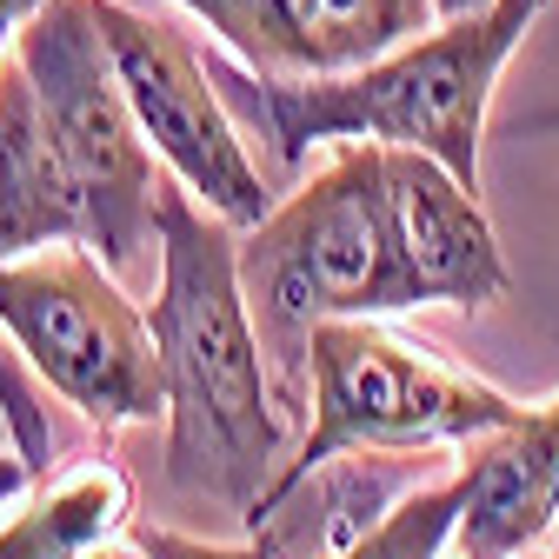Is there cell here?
I'll list each match as a JSON object with an SVG mask.
<instances>
[{
  "mask_svg": "<svg viewBox=\"0 0 559 559\" xmlns=\"http://www.w3.org/2000/svg\"><path fill=\"white\" fill-rule=\"evenodd\" d=\"M154 559H273V539L266 533H247V539H193V533H174V526H140Z\"/></svg>",
  "mask_w": 559,
  "mask_h": 559,
  "instance_id": "cell-15",
  "label": "cell"
},
{
  "mask_svg": "<svg viewBox=\"0 0 559 559\" xmlns=\"http://www.w3.org/2000/svg\"><path fill=\"white\" fill-rule=\"evenodd\" d=\"M453 520H460V473H433L380 526H367L354 546H340L326 559H447Z\"/></svg>",
  "mask_w": 559,
  "mask_h": 559,
  "instance_id": "cell-14",
  "label": "cell"
},
{
  "mask_svg": "<svg viewBox=\"0 0 559 559\" xmlns=\"http://www.w3.org/2000/svg\"><path fill=\"white\" fill-rule=\"evenodd\" d=\"M60 240H87V206L27 67L8 53V67H0V260Z\"/></svg>",
  "mask_w": 559,
  "mask_h": 559,
  "instance_id": "cell-11",
  "label": "cell"
},
{
  "mask_svg": "<svg viewBox=\"0 0 559 559\" xmlns=\"http://www.w3.org/2000/svg\"><path fill=\"white\" fill-rule=\"evenodd\" d=\"M100 40L120 67V87L133 100V120L147 133V147L160 154V167L221 221H234L240 234L260 227L273 214V193L247 154V133L234 120V100L180 27L127 8V0H94Z\"/></svg>",
  "mask_w": 559,
  "mask_h": 559,
  "instance_id": "cell-7",
  "label": "cell"
},
{
  "mask_svg": "<svg viewBox=\"0 0 559 559\" xmlns=\"http://www.w3.org/2000/svg\"><path fill=\"white\" fill-rule=\"evenodd\" d=\"M14 60L47 107V127L74 167L81 206H87V247L127 280L147 247H160V154L133 120V100L120 87V67L100 40L94 0H47L27 14Z\"/></svg>",
  "mask_w": 559,
  "mask_h": 559,
  "instance_id": "cell-6",
  "label": "cell"
},
{
  "mask_svg": "<svg viewBox=\"0 0 559 559\" xmlns=\"http://www.w3.org/2000/svg\"><path fill=\"white\" fill-rule=\"evenodd\" d=\"M539 14L546 0H493L466 21H433L419 40L326 81H253L247 67H214V74L227 100L273 140L280 167H300L313 147H340V140H373V147L433 154L479 193L493 87Z\"/></svg>",
  "mask_w": 559,
  "mask_h": 559,
  "instance_id": "cell-2",
  "label": "cell"
},
{
  "mask_svg": "<svg viewBox=\"0 0 559 559\" xmlns=\"http://www.w3.org/2000/svg\"><path fill=\"white\" fill-rule=\"evenodd\" d=\"M253 81H326L433 27V0H174Z\"/></svg>",
  "mask_w": 559,
  "mask_h": 559,
  "instance_id": "cell-8",
  "label": "cell"
},
{
  "mask_svg": "<svg viewBox=\"0 0 559 559\" xmlns=\"http://www.w3.org/2000/svg\"><path fill=\"white\" fill-rule=\"evenodd\" d=\"M74 559H154V552H147V539H140V526H127V533H114V539H100V546H87Z\"/></svg>",
  "mask_w": 559,
  "mask_h": 559,
  "instance_id": "cell-16",
  "label": "cell"
},
{
  "mask_svg": "<svg viewBox=\"0 0 559 559\" xmlns=\"http://www.w3.org/2000/svg\"><path fill=\"white\" fill-rule=\"evenodd\" d=\"M453 559H533L559 533V393L460 447Z\"/></svg>",
  "mask_w": 559,
  "mask_h": 559,
  "instance_id": "cell-10",
  "label": "cell"
},
{
  "mask_svg": "<svg viewBox=\"0 0 559 559\" xmlns=\"http://www.w3.org/2000/svg\"><path fill=\"white\" fill-rule=\"evenodd\" d=\"M240 287L266 340L273 386L287 413H307V346L326 320L413 313L393 214H386V147L340 140L307 187L273 200V214L240 234Z\"/></svg>",
  "mask_w": 559,
  "mask_h": 559,
  "instance_id": "cell-3",
  "label": "cell"
},
{
  "mask_svg": "<svg viewBox=\"0 0 559 559\" xmlns=\"http://www.w3.org/2000/svg\"><path fill=\"white\" fill-rule=\"evenodd\" d=\"M133 526V479L107 453L53 466L34 493L0 520V559H74Z\"/></svg>",
  "mask_w": 559,
  "mask_h": 559,
  "instance_id": "cell-12",
  "label": "cell"
},
{
  "mask_svg": "<svg viewBox=\"0 0 559 559\" xmlns=\"http://www.w3.org/2000/svg\"><path fill=\"white\" fill-rule=\"evenodd\" d=\"M533 559H559V539H552V546H546V552H533Z\"/></svg>",
  "mask_w": 559,
  "mask_h": 559,
  "instance_id": "cell-18",
  "label": "cell"
},
{
  "mask_svg": "<svg viewBox=\"0 0 559 559\" xmlns=\"http://www.w3.org/2000/svg\"><path fill=\"white\" fill-rule=\"evenodd\" d=\"M154 253L160 280L147 326L167 386V486L247 526L294 453L300 419L273 386L266 340L240 287V227L167 174Z\"/></svg>",
  "mask_w": 559,
  "mask_h": 559,
  "instance_id": "cell-1",
  "label": "cell"
},
{
  "mask_svg": "<svg viewBox=\"0 0 559 559\" xmlns=\"http://www.w3.org/2000/svg\"><path fill=\"white\" fill-rule=\"evenodd\" d=\"M526 400L500 393L493 380H479L453 367L440 346L406 340L386 320H326L307 346V413H300V440L266 486V500L253 520L287 493L294 479L340 453H440L466 447L479 433L507 427ZM247 520V533H253Z\"/></svg>",
  "mask_w": 559,
  "mask_h": 559,
  "instance_id": "cell-4",
  "label": "cell"
},
{
  "mask_svg": "<svg viewBox=\"0 0 559 559\" xmlns=\"http://www.w3.org/2000/svg\"><path fill=\"white\" fill-rule=\"evenodd\" d=\"M0 333L87 427L120 433L167 419L147 307L120 287V273L87 240L0 260Z\"/></svg>",
  "mask_w": 559,
  "mask_h": 559,
  "instance_id": "cell-5",
  "label": "cell"
},
{
  "mask_svg": "<svg viewBox=\"0 0 559 559\" xmlns=\"http://www.w3.org/2000/svg\"><path fill=\"white\" fill-rule=\"evenodd\" d=\"M53 453H60V433L47 413V386L21 360V346L0 340V520L60 466Z\"/></svg>",
  "mask_w": 559,
  "mask_h": 559,
  "instance_id": "cell-13",
  "label": "cell"
},
{
  "mask_svg": "<svg viewBox=\"0 0 559 559\" xmlns=\"http://www.w3.org/2000/svg\"><path fill=\"white\" fill-rule=\"evenodd\" d=\"M386 214H393V247L413 307L486 313L513 294L500 234L486 221L479 193L433 154L386 147Z\"/></svg>",
  "mask_w": 559,
  "mask_h": 559,
  "instance_id": "cell-9",
  "label": "cell"
},
{
  "mask_svg": "<svg viewBox=\"0 0 559 559\" xmlns=\"http://www.w3.org/2000/svg\"><path fill=\"white\" fill-rule=\"evenodd\" d=\"M479 8H493V0H433V21H466Z\"/></svg>",
  "mask_w": 559,
  "mask_h": 559,
  "instance_id": "cell-17",
  "label": "cell"
}]
</instances>
